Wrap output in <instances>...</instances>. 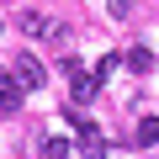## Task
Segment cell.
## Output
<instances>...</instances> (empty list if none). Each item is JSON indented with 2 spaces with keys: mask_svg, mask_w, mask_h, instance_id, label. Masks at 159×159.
<instances>
[{
  "mask_svg": "<svg viewBox=\"0 0 159 159\" xmlns=\"http://www.w3.org/2000/svg\"><path fill=\"white\" fill-rule=\"evenodd\" d=\"M0 32H6V27H0Z\"/></svg>",
  "mask_w": 159,
  "mask_h": 159,
  "instance_id": "9",
  "label": "cell"
},
{
  "mask_svg": "<svg viewBox=\"0 0 159 159\" xmlns=\"http://www.w3.org/2000/svg\"><path fill=\"white\" fill-rule=\"evenodd\" d=\"M64 74H69V106H74V101H80V106H85V101H96V90H101V80H96L90 69H80V64L69 58V64H64Z\"/></svg>",
  "mask_w": 159,
  "mask_h": 159,
  "instance_id": "2",
  "label": "cell"
},
{
  "mask_svg": "<svg viewBox=\"0 0 159 159\" xmlns=\"http://www.w3.org/2000/svg\"><path fill=\"white\" fill-rule=\"evenodd\" d=\"M69 122H74L80 154H85V159H106V138H101V127H96L90 117H74V106H69Z\"/></svg>",
  "mask_w": 159,
  "mask_h": 159,
  "instance_id": "1",
  "label": "cell"
},
{
  "mask_svg": "<svg viewBox=\"0 0 159 159\" xmlns=\"http://www.w3.org/2000/svg\"><path fill=\"white\" fill-rule=\"evenodd\" d=\"M133 143H138V148L159 143V117H143V122H138V133H133Z\"/></svg>",
  "mask_w": 159,
  "mask_h": 159,
  "instance_id": "5",
  "label": "cell"
},
{
  "mask_svg": "<svg viewBox=\"0 0 159 159\" xmlns=\"http://www.w3.org/2000/svg\"><path fill=\"white\" fill-rule=\"evenodd\" d=\"M127 69H133V74H148V69H154V53H148V48H133V53H127Z\"/></svg>",
  "mask_w": 159,
  "mask_h": 159,
  "instance_id": "7",
  "label": "cell"
},
{
  "mask_svg": "<svg viewBox=\"0 0 159 159\" xmlns=\"http://www.w3.org/2000/svg\"><path fill=\"white\" fill-rule=\"evenodd\" d=\"M43 154H48V159H69V154H74V143H69V138H48V143H43Z\"/></svg>",
  "mask_w": 159,
  "mask_h": 159,
  "instance_id": "8",
  "label": "cell"
},
{
  "mask_svg": "<svg viewBox=\"0 0 159 159\" xmlns=\"http://www.w3.org/2000/svg\"><path fill=\"white\" fill-rule=\"evenodd\" d=\"M16 80H21V90H43V85H48V69H43L32 53H21V58H16Z\"/></svg>",
  "mask_w": 159,
  "mask_h": 159,
  "instance_id": "4",
  "label": "cell"
},
{
  "mask_svg": "<svg viewBox=\"0 0 159 159\" xmlns=\"http://www.w3.org/2000/svg\"><path fill=\"white\" fill-rule=\"evenodd\" d=\"M21 80H16V69H0V117H16L21 111Z\"/></svg>",
  "mask_w": 159,
  "mask_h": 159,
  "instance_id": "3",
  "label": "cell"
},
{
  "mask_svg": "<svg viewBox=\"0 0 159 159\" xmlns=\"http://www.w3.org/2000/svg\"><path fill=\"white\" fill-rule=\"evenodd\" d=\"M122 69H127V58H122V53H106V58L96 64V80H111V74H122Z\"/></svg>",
  "mask_w": 159,
  "mask_h": 159,
  "instance_id": "6",
  "label": "cell"
}]
</instances>
